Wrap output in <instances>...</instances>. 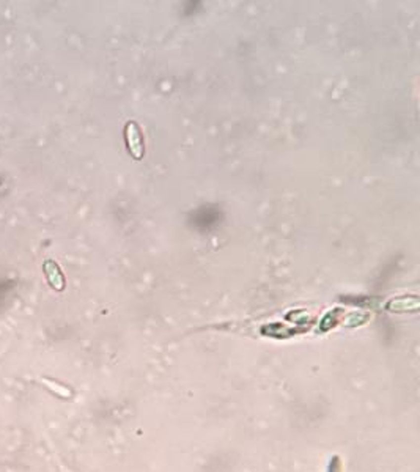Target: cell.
I'll return each mask as SVG.
<instances>
[{
  "label": "cell",
  "instance_id": "1",
  "mask_svg": "<svg viewBox=\"0 0 420 472\" xmlns=\"http://www.w3.org/2000/svg\"><path fill=\"white\" fill-rule=\"evenodd\" d=\"M125 140H126V147L127 151H129L131 156L135 161H140L145 156V143H143V137H142V131L140 126L135 122H127L125 126Z\"/></svg>",
  "mask_w": 420,
  "mask_h": 472
},
{
  "label": "cell",
  "instance_id": "2",
  "mask_svg": "<svg viewBox=\"0 0 420 472\" xmlns=\"http://www.w3.org/2000/svg\"><path fill=\"white\" fill-rule=\"evenodd\" d=\"M42 269H44V274L52 288H55L57 291H62L65 288V276L54 260H46L44 264H42Z\"/></svg>",
  "mask_w": 420,
  "mask_h": 472
},
{
  "label": "cell",
  "instance_id": "3",
  "mask_svg": "<svg viewBox=\"0 0 420 472\" xmlns=\"http://www.w3.org/2000/svg\"><path fill=\"white\" fill-rule=\"evenodd\" d=\"M42 383H44V386L50 392H54L55 395L62 397V398H71V395H73V392L63 384H58V383H55L52 380H42Z\"/></svg>",
  "mask_w": 420,
  "mask_h": 472
}]
</instances>
